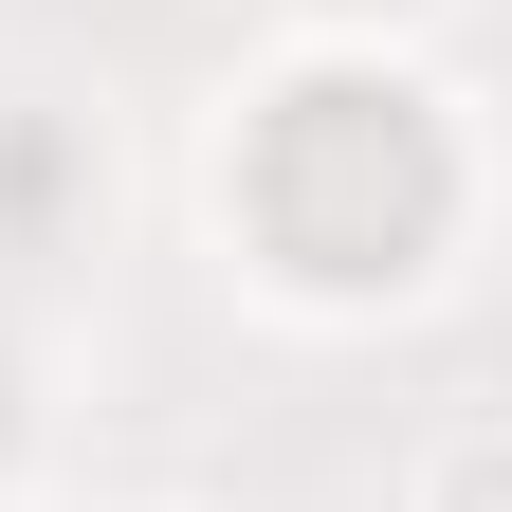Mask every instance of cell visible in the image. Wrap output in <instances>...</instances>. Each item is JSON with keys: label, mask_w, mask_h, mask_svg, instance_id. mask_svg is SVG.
<instances>
[{"label": "cell", "mask_w": 512, "mask_h": 512, "mask_svg": "<svg viewBox=\"0 0 512 512\" xmlns=\"http://www.w3.org/2000/svg\"><path fill=\"white\" fill-rule=\"evenodd\" d=\"M238 220L293 256L311 293H403L439 220H458V147L403 74H293L238 147Z\"/></svg>", "instance_id": "6da1fadb"}, {"label": "cell", "mask_w": 512, "mask_h": 512, "mask_svg": "<svg viewBox=\"0 0 512 512\" xmlns=\"http://www.w3.org/2000/svg\"><path fill=\"white\" fill-rule=\"evenodd\" d=\"M0 421H19V403H0Z\"/></svg>", "instance_id": "7a4b0ae2"}]
</instances>
